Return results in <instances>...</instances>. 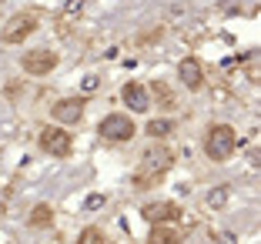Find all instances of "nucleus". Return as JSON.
<instances>
[{"mask_svg": "<svg viewBox=\"0 0 261 244\" xmlns=\"http://www.w3.org/2000/svg\"><path fill=\"white\" fill-rule=\"evenodd\" d=\"M77 244H104V234H100V228H84Z\"/></svg>", "mask_w": 261, "mask_h": 244, "instance_id": "obj_14", "label": "nucleus"}, {"mask_svg": "<svg viewBox=\"0 0 261 244\" xmlns=\"http://www.w3.org/2000/svg\"><path fill=\"white\" fill-rule=\"evenodd\" d=\"M54 67H57V53L54 50H31V53H23V70L34 74V77L50 74Z\"/></svg>", "mask_w": 261, "mask_h": 244, "instance_id": "obj_6", "label": "nucleus"}, {"mask_svg": "<svg viewBox=\"0 0 261 244\" xmlns=\"http://www.w3.org/2000/svg\"><path fill=\"white\" fill-rule=\"evenodd\" d=\"M238 147V134L231 124H211L204 134V154L211 160H228Z\"/></svg>", "mask_w": 261, "mask_h": 244, "instance_id": "obj_2", "label": "nucleus"}, {"mask_svg": "<svg viewBox=\"0 0 261 244\" xmlns=\"http://www.w3.org/2000/svg\"><path fill=\"white\" fill-rule=\"evenodd\" d=\"M141 214L147 218V224H168V221H177V218H181V207H177L174 201H154V204H147Z\"/></svg>", "mask_w": 261, "mask_h": 244, "instance_id": "obj_8", "label": "nucleus"}, {"mask_svg": "<svg viewBox=\"0 0 261 244\" xmlns=\"http://www.w3.org/2000/svg\"><path fill=\"white\" fill-rule=\"evenodd\" d=\"M34 27H37V17L34 14H17V17H10L7 27L0 31V40H4V44H20Z\"/></svg>", "mask_w": 261, "mask_h": 244, "instance_id": "obj_5", "label": "nucleus"}, {"mask_svg": "<svg viewBox=\"0 0 261 244\" xmlns=\"http://www.w3.org/2000/svg\"><path fill=\"white\" fill-rule=\"evenodd\" d=\"M224 191H228V187H218V191L211 194V204H221V201H224Z\"/></svg>", "mask_w": 261, "mask_h": 244, "instance_id": "obj_16", "label": "nucleus"}, {"mask_svg": "<svg viewBox=\"0 0 261 244\" xmlns=\"http://www.w3.org/2000/svg\"><path fill=\"white\" fill-rule=\"evenodd\" d=\"M174 127H177L174 121H151L147 124V134L151 138H168V134H174Z\"/></svg>", "mask_w": 261, "mask_h": 244, "instance_id": "obj_13", "label": "nucleus"}, {"mask_svg": "<svg viewBox=\"0 0 261 244\" xmlns=\"http://www.w3.org/2000/svg\"><path fill=\"white\" fill-rule=\"evenodd\" d=\"M177 77H181V84H185L188 91H201V84H204V67H201L198 57H185V61L177 64Z\"/></svg>", "mask_w": 261, "mask_h": 244, "instance_id": "obj_9", "label": "nucleus"}, {"mask_svg": "<svg viewBox=\"0 0 261 244\" xmlns=\"http://www.w3.org/2000/svg\"><path fill=\"white\" fill-rule=\"evenodd\" d=\"M100 138L111 144H127L134 138V121L127 114H108L100 121Z\"/></svg>", "mask_w": 261, "mask_h": 244, "instance_id": "obj_3", "label": "nucleus"}, {"mask_svg": "<svg viewBox=\"0 0 261 244\" xmlns=\"http://www.w3.org/2000/svg\"><path fill=\"white\" fill-rule=\"evenodd\" d=\"M50 224H54V211L47 204H37L31 211V228H50Z\"/></svg>", "mask_w": 261, "mask_h": 244, "instance_id": "obj_12", "label": "nucleus"}, {"mask_svg": "<svg viewBox=\"0 0 261 244\" xmlns=\"http://www.w3.org/2000/svg\"><path fill=\"white\" fill-rule=\"evenodd\" d=\"M171 164H174V154H171L168 147H147V151H144V157H141V164H138L134 184H138V187L158 184V181H161V177L171 171Z\"/></svg>", "mask_w": 261, "mask_h": 244, "instance_id": "obj_1", "label": "nucleus"}, {"mask_svg": "<svg viewBox=\"0 0 261 244\" xmlns=\"http://www.w3.org/2000/svg\"><path fill=\"white\" fill-rule=\"evenodd\" d=\"M40 151L50 154V157H67L70 147H74V141H70V134L64 127H44L40 130V138H37Z\"/></svg>", "mask_w": 261, "mask_h": 244, "instance_id": "obj_4", "label": "nucleus"}, {"mask_svg": "<svg viewBox=\"0 0 261 244\" xmlns=\"http://www.w3.org/2000/svg\"><path fill=\"white\" fill-rule=\"evenodd\" d=\"M121 100H124L127 111H147V107H151V94H147L144 84H124Z\"/></svg>", "mask_w": 261, "mask_h": 244, "instance_id": "obj_10", "label": "nucleus"}, {"mask_svg": "<svg viewBox=\"0 0 261 244\" xmlns=\"http://www.w3.org/2000/svg\"><path fill=\"white\" fill-rule=\"evenodd\" d=\"M97 87H100V77L87 74V77H84V91H87V94H94V91H97Z\"/></svg>", "mask_w": 261, "mask_h": 244, "instance_id": "obj_15", "label": "nucleus"}, {"mask_svg": "<svg viewBox=\"0 0 261 244\" xmlns=\"http://www.w3.org/2000/svg\"><path fill=\"white\" fill-rule=\"evenodd\" d=\"M147 244H181L174 228H161V224H154L151 234H147Z\"/></svg>", "mask_w": 261, "mask_h": 244, "instance_id": "obj_11", "label": "nucleus"}, {"mask_svg": "<svg viewBox=\"0 0 261 244\" xmlns=\"http://www.w3.org/2000/svg\"><path fill=\"white\" fill-rule=\"evenodd\" d=\"M50 114H54L57 124H81V121H84V100H81V97H64V100L54 104Z\"/></svg>", "mask_w": 261, "mask_h": 244, "instance_id": "obj_7", "label": "nucleus"}]
</instances>
